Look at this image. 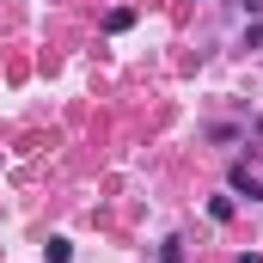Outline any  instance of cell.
Here are the masks:
<instances>
[{"mask_svg":"<svg viewBox=\"0 0 263 263\" xmlns=\"http://www.w3.org/2000/svg\"><path fill=\"white\" fill-rule=\"evenodd\" d=\"M233 190H239V196H245V202H263V178H257V172H251V165H245V159L233 165Z\"/></svg>","mask_w":263,"mask_h":263,"instance_id":"obj_1","label":"cell"},{"mask_svg":"<svg viewBox=\"0 0 263 263\" xmlns=\"http://www.w3.org/2000/svg\"><path fill=\"white\" fill-rule=\"evenodd\" d=\"M208 220H233V196H214V202H208Z\"/></svg>","mask_w":263,"mask_h":263,"instance_id":"obj_4","label":"cell"},{"mask_svg":"<svg viewBox=\"0 0 263 263\" xmlns=\"http://www.w3.org/2000/svg\"><path fill=\"white\" fill-rule=\"evenodd\" d=\"M245 12H251V18H257V12H263V0H245Z\"/></svg>","mask_w":263,"mask_h":263,"instance_id":"obj_6","label":"cell"},{"mask_svg":"<svg viewBox=\"0 0 263 263\" xmlns=\"http://www.w3.org/2000/svg\"><path fill=\"white\" fill-rule=\"evenodd\" d=\"M159 263H184V245H178V239H165V245H159Z\"/></svg>","mask_w":263,"mask_h":263,"instance_id":"obj_5","label":"cell"},{"mask_svg":"<svg viewBox=\"0 0 263 263\" xmlns=\"http://www.w3.org/2000/svg\"><path fill=\"white\" fill-rule=\"evenodd\" d=\"M135 25V6H110V12H104V31H129Z\"/></svg>","mask_w":263,"mask_h":263,"instance_id":"obj_2","label":"cell"},{"mask_svg":"<svg viewBox=\"0 0 263 263\" xmlns=\"http://www.w3.org/2000/svg\"><path fill=\"white\" fill-rule=\"evenodd\" d=\"M43 263H73V245H67V239H49V245H43Z\"/></svg>","mask_w":263,"mask_h":263,"instance_id":"obj_3","label":"cell"},{"mask_svg":"<svg viewBox=\"0 0 263 263\" xmlns=\"http://www.w3.org/2000/svg\"><path fill=\"white\" fill-rule=\"evenodd\" d=\"M239 263H263V257H257V251H245V257H239Z\"/></svg>","mask_w":263,"mask_h":263,"instance_id":"obj_7","label":"cell"}]
</instances>
